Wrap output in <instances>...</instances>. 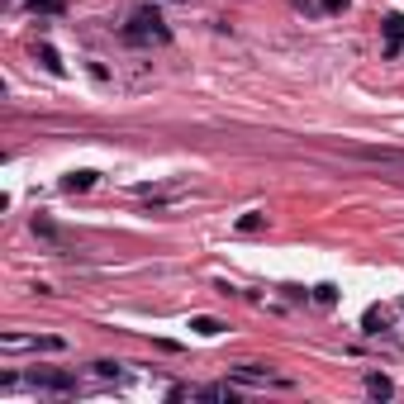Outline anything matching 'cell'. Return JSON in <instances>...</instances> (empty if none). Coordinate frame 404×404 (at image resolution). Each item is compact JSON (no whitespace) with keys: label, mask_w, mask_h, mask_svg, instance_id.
Instances as JSON below:
<instances>
[{"label":"cell","mask_w":404,"mask_h":404,"mask_svg":"<svg viewBox=\"0 0 404 404\" xmlns=\"http://www.w3.org/2000/svg\"><path fill=\"white\" fill-rule=\"evenodd\" d=\"M0 347H34V352H62V338H53V333H48V338H24V333H5V338H0Z\"/></svg>","instance_id":"obj_3"},{"label":"cell","mask_w":404,"mask_h":404,"mask_svg":"<svg viewBox=\"0 0 404 404\" xmlns=\"http://www.w3.org/2000/svg\"><path fill=\"white\" fill-rule=\"evenodd\" d=\"M190 328H195L200 338H219V333H223V323L209 319V314H195V319H190Z\"/></svg>","instance_id":"obj_7"},{"label":"cell","mask_w":404,"mask_h":404,"mask_svg":"<svg viewBox=\"0 0 404 404\" xmlns=\"http://www.w3.org/2000/svg\"><path fill=\"white\" fill-rule=\"evenodd\" d=\"M366 390H371L376 400H390V395H395V385H390V376H381V371H371V376H366Z\"/></svg>","instance_id":"obj_6"},{"label":"cell","mask_w":404,"mask_h":404,"mask_svg":"<svg viewBox=\"0 0 404 404\" xmlns=\"http://www.w3.org/2000/svg\"><path fill=\"white\" fill-rule=\"evenodd\" d=\"M381 34H385V58H400V48H404V15H385Z\"/></svg>","instance_id":"obj_4"},{"label":"cell","mask_w":404,"mask_h":404,"mask_svg":"<svg viewBox=\"0 0 404 404\" xmlns=\"http://www.w3.org/2000/svg\"><path fill=\"white\" fill-rule=\"evenodd\" d=\"M257 228H266V214L262 209H247V214L238 219V233H257Z\"/></svg>","instance_id":"obj_9"},{"label":"cell","mask_w":404,"mask_h":404,"mask_svg":"<svg viewBox=\"0 0 404 404\" xmlns=\"http://www.w3.org/2000/svg\"><path fill=\"white\" fill-rule=\"evenodd\" d=\"M96 185V171H72V176H62V190H91Z\"/></svg>","instance_id":"obj_8"},{"label":"cell","mask_w":404,"mask_h":404,"mask_svg":"<svg viewBox=\"0 0 404 404\" xmlns=\"http://www.w3.org/2000/svg\"><path fill=\"white\" fill-rule=\"evenodd\" d=\"M34 233H39V238H48V242H58V228H53L48 219H34Z\"/></svg>","instance_id":"obj_12"},{"label":"cell","mask_w":404,"mask_h":404,"mask_svg":"<svg viewBox=\"0 0 404 404\" xmlns=\"http://www.w3.org/2000/svg\"><path fill=\"white\" fill-rule=\"evenodd\" d=\"M323 10H328V15H343V10H347V0H323Z\"/></svg>","instance_id":"obj_15"},{"label":"cell","mask_w":404,"mask_h":404,"mask_svg":"<svg viewBox=\"0 0 404 404\" xmlns=\"http://www.w3.org/2000/svg\"><path fill=\"white\" fill-rule=\"evenodd\" d=\"M400 309H404V304H400Z\"/></svg>","instance_id":"obj_16"},{"label":"cell","mask_w":404,"mask_h":404,"mask_svg":"<svg viewBox=\"0 0 404 404\" xmlns=\"http://www.w3.org/2000/svg\"><path fill=\"white\" fill-rule=\"evenodd\" d=\"M314 300H319V304H333V300H338V290H333V285H319V290H314Z\"/></svg>","instance_id":"obj_14"},{"label":"cell","mask_w":404,"mask_h":404,"mask_svg":"<svg viewBox=\"0 0 404 404\" xmlns=\"http://www.w3.org/2000/svg\"><path fill=\"white\" fill-rule=\"evenodd\" d=\"M171 34H167V24H162V15L152 10V5H143L133 20L124 24V43H133V48H148V43H167Z\"/></svg>","instance_id":"obj_1"},{"label":"cell","mask_w":404,"mask_h":404,"mask_svg":"<svg viewBox=\"0 0 404 404\" xmlns=\"http://www.w3.org/2000/svg\"><path fill=\"white\" fill-rule=\"evenodd\" d=\"M400 157H404V152H400Z\"/></svg>","instance_id":"obj_17"},{"label":"cell","mask_w":404,"mask_h":404,"mask_svg":"<svg viewBox=\"0 0 404 404\" xmlns=\"http://www.w3.org/2000/svg\"><path fill=\"white\" fill-rule=\"evenodd\" d=\"M385 328V314L381 309H366V333H381Z\"/></svg>","instance_id":"obj_11"},{"label":"cell","mask_w":404,"mask_h":404,"mask_svg":"<svg viewBox=\"0 0 404 404\" xmlns=\"http://www.w3.org/2000/svg\"><path fill=\"white\" fill-rule=\"evenodd\" d=\"M29 10H34V15H62L67 0H29Z\"/></svg>","instance_id":"obj_10"},{"label":"cell","mask_w":404,"mask_h":404,"mask_svg":"<svg viewBox=\"0 0 404 404\" xmlns=\"http://www.w3.org/2000/svg\"><path fill=\"white\" fill-rule=\"evenodd\" d=\"M29 385L43 390V395H72V390H77V376H72V371H29Z\"/></svg>","instance_id":"obj_2"},{"label":"cell","mask_w":404,"mask_h":404,"mask_svg":"<svg viewBox=\"0 0 404 404\" xmlns=\"http://www.w3.org/2000/svg\"><path fill=\"white\" fill-rule=\"evenodd\" d=\"M96 376H105V381H110V376H115V381H119L124 371H119V362H96Z\"/></svg>","instance_id":"obj_13"},{"label":"cell","mask_w":404,"mask_h":404,"mask_svg":"<svg viewBox=\"0 0 404 404\" xmlns=\"http://www.w3.org/2000/svg\"><path fill=\"white\" fill-rule=\"evenodd\" d=\"M34 58L43 62V72H53V77H67V62L58 58V48H53V43H39V48H34Z\"/></svg>","instance_id":"obj_5"}]
</instances>
